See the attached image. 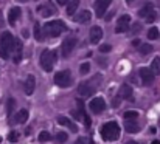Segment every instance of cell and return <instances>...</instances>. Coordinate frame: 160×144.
Wrapping results in <instances>:
<instances>
[{
  "label": "cell",
  "instance_id": "obj_1",
  "mask_svg": "<svg viewBox=\"0 0 160 144\" xmlns=\"http://www.w3.org/2000/svg\"><path fill=\"white\" fill-rule=\"evenodd\" d=\"M12 47H14V37L11 33L5 31L0 36V57L2 59H8L12 53Z\"/></svg>",
  "mask_w": 160,
  "mask_h": 144
},
{
  "label": "cell",
  "instance_id": "obj_2",
  "mask_svg": "<svg viewBox=\"0 0 160 144\" xmlns=\"http://www.w3.org/2000/svg\"><path fill=\"white\" fill-rule=\"evenodd\" d=\"M101 137L104 141H117L120 138V126L115 121L106 122L101 127Z\"/></svg>",
  "mask_w": 160,
  "mask_h": 144
},
{
  "label": "cell",
  "instance_id": "obj_3",
  "mask_svg": "<svg viewBox=\"0 0 160 144\" xmlns=\"http://www.w3.org/2000/svg\"><path fill=\"white\" fill-rule=\"evenodd\" d=\"M67 28H65V25H64L62 20H50L44 26V31H45V36L47 37H58Z\"/></svg>",
  "mask_w": 160,
  "mask_h": 144
},
{
  "label": "cell",
  "instance_id": "obj_4",
  "mask_svg": "<svg viewBox=\"0 0 160 144\" xmlns=\"http://www.w3.org/2000/svg\"><path fill=\"white\" fill-rule=\"evenodd\" d=\"M54 59H56V54L53 51H48V50H44L42 54H41V67L44 71H52L53 70V64Z\"/></svg>",
  "mask_w": 160,
  "mask_h": 144
},
{
  "label": "cell",
  "instance_id": "obj_5",
  "mask_svg": "<svg viewBox=\"0 0 160 144\" xmlns=\"http://www.w3.org/2000/svg\"><path fill=\"white\" fill-rule=\"evenodd\" d=\"M72 74H70V71H67V70H64V71H59V73H56V76H54V84L56 85H59V87H68L70 84H72Z\"/></svg>",
  "mask_w": 160,
  "mask_h": 144
},
{
  "label": "cell",
  "instance_id": "obj_6",
  "mask_svg": "<svg viewBox=\"0 0 160 144\" xmlns=\"http://www.w3.org/2000/svg\"><path fill=\"white\" fill-rule=\"evenodd\" d=\"M131 17L128 16V14H123V16H120V19H118V22H117V28H115V33H126L131 26Z\"/></svg>",
  "mask_w": 160,
  "mask_h": 144
},
{
  "label": "cell",
  "instance_id": "obj_7",
  "mask_svg": "<svg viewBox=\"0 0 160 144\" xmlns=\"http://www.w3.org/2000/svg\"><path fill=\"white\" fill-rule=\"evenodd\" d=\"M89 107H90V110H92L93 113H101V112H104V108H106V101H104L103 98H93V99L89 102Z\"/></svg>",
  "mask_w": 160,
  "mask_h": 144
},
{
  "label": "cell",
  "instance_id": "obj_8",
  "mask_svg": "<svg viewBox=\"0 0 160 144\" xmlns=\"http://www.w3.org/2000/svg\"><path fill=\"white\" fill-rule=\"evenodd\" d=\"M75 45H76V39H75V37H67V39L62 42V48H61L62 56H64V57H68V56L72 54Z\"/></svg>",
  "mask_w": 160,
  "mask_h": 144
},
{
  "label": "cell",
  "instance_id": "obj_9",
  "mask_svg": "<svg viewBox=\"0 0 160 144\" xmlns=\"http://www.w3.org/2000/svg\"><path fill=\"white\" fill-rule=\"evenodd\" d=\"M140 78H142L145 85H151L154 82V79H156V74L151 71V68L143 67V68H140Z\"/></svg>",
  "mask_w": 160,
  "mask_h": 144
},
{
  "label": "cell",
  "instance_id": "obj_10",
  "mask_svg": "<svg viewBox=\"0 0 160 144\" xmlns=\"http://www.w3.org/2000/svg\"><path fill=\"white\" fill-rule=\"evenodd\" d=\"M112 3V0H95V12H97V17H103L104 12L107 11L109 5Z\"/></svg>",
  "mask_w": 160,
  "mask_h": 144
},
{
  "label": "cell",
  "instance_id": "obj_11",
  "mask_svg": "<svg viewBox=\"0 0 160 144\" xmlns=\"http://www.w3.org/2000/svg\"><path fill=\"white\" fill-rule=\"evenodd\" d=\"M93 92H95V87L92 84H89V82L79 84V87H78V93L82 96V98H87V96L93 95Z\"/></svg>",
  "mask_w": 160,
  "mask_h": 144
},
{
  "label": "cell",
  "instance_id": "obj_12",
  "mask_svg": "<svg viewBox=\"0 0 160 144\" xmlns=\"http://www.w3.org/2000/svg\"><path fill=\"white\" fill-rule=\"evenodd\" d=\"M34 87H36V79H34L33 74H28L27 79H25V93L27 95H33Z\"/></svg>",
  "mask_w": 160,
  "mask_h": 144
},
{
  "label": "cell",
  "instance_id": "obj_13",
  "mask_svg": "<svg viewBox=\"0 0 160 144\" xmlns=\"http://www.w3.org/2000/svg\"><path fill=\"white\" fill-rule=\"evenodd\" d=\"M101 37H103V30L100 26H93L90 30V42L92 44H98L101 41Z\"/></svg>",
  "mask_w": 160,
  "mask_h": 144
},
{
  "label": "cell",
  "instance_id": "obj_14",
  "mask_svg": "<svg viewBox=\"0 0 160 144\" xmlns=\"http://www.w3.org/2000/svg\"><path fill=\"white\" fill-rule=\"evenodd\" d=\"M124 130L128 133H137L140 130V126L135 122V119H126L124 122Z\"/></svg>",
  "mask_w": 160,
  "mask_h": 144
},
{
  "label": "cell",
  "instance_id": "obj_15",
  "mask_svg": "<svg viewBox=\"0 0 160 144\" xmlns=\"http://www.w3.org/2000/svg\"><path fill=\"white\" fill-rule=\"evenodd\" d=\"M22 42L14 39V47H12V53H14V62H20L22 59Z\"/></svg>",
  "mask_w": 160,
  "mask_h": 144
},
{
  "label": "cell",
  "instance_id": "obj_16",
  "mask_svg": "<svg viewBox=\"0 0 160 144\" xmlns=\"http://www.w3.org/2000/svg\"><path fill=\"white\" fill-rule=\"evenodd\" d=\"M39 12L44 16V17H50L56 12V8H54L52 3H45V6H39Z\"/></svg>",
  "mask_w": 160,
  "mask_h": 144
},
{
  "label": "cell",
  "instance_id": "obj_17",
  "mask_svg": "<svg viewBox=\"0 0 160 144\" xmlns=\"http://www.w3.org/2000/svg\"><path fill=\"white\" fill-rule=\"evenodd\" d=\"M120 98L131 101V99H132V87L128 85V84H123L121 89H120Z\"/></svg>",
  "mask_w": 160,
  "mask_h": 144
},
{
  "label": "cell",
  "instance_id": "obj_18",
  "mask_svg": "<svg viewBox=\"0 0 160 144\" xmlns=\"http://www.w3.org/2000/svg\"><path fill=\"white\" fill-rule=\"evenodd\" d=\"M20 14H22L20 8H17V6L11 8V11H9V16H8V20H9V23H11V25H14V23H16V20L20 17Z\"/></svg>",
  "mask_w": 160,
  "mask_h": 144
},
{
  "label": "cell",
  "instance_id": "obj_19",
  "mask_svg": "<svg viewBox=\"0 0 160 144\" xmlns=\"http://www.w3.org/2000/svg\"><path fill=\"white\" fill-rule=\"evenodd\" d=\"M90 19H92V14H90V11H87V9H84L82 12H79V14L75 17V20H76L78 23H87Z\"/></svg>",
  "mask_w": 160,
  "mask_h": 144
},
{
  "label": "cell",
  "instance_id": "obj_20",
  "mask_svg": "<svg viewBox=\"0 0 160 144\" xmlns=\"http://www.w3.org/2000/svg\"><path fill=\"white\" fill-rule=\"evenodd\" d=\"M152 11H154V6H152V3H148V5H145V6H143V8L138 11V16H140V17H143V19H146V17H148V16H149Z\"/></svg>",
  "mask_w": 160,
  "mask_h": 144
},
{
  "label": "cell",
  "instance_id": "obj_21",
  "mask_svg": "<svg viewBox=\"0 0 160 144\" xmlns=\"http://www.w3.org/2000/svg\"><path fill=\"white\" fill-rule=\"evenodd\" d=\"M27 119H28V112H27V110L17 112V115H16V118H14V121H16L17 124H23Z\"/></svg>",
  "mask_w": 160,
  "mask_h": 144
},
{
  "label": "cell",
  "instance_id": "obj_22",
  "mask_svg": "<svg viewBox=\"0 0 160 144\" xmlns=\"http://www.w3.org/2000/svg\"><path fill=\"white\" fill-rule=\"evenodd\" d=\"M78 6H79V2H78V0H73V2H70V5L67 6V14H68V16H73V14L76 12Z\"/></svg>",
  "mask_w": 160,
  "mask_h": 144
},
{
  "label": "cell",
  "instance_id": "obj_23",
  "mask_svg": "<svg viewBox=\"0 0 160 144\" xmlns=\"http://www.w3.org/2000/svg\"><path fill=\"white\" fill-rule=\"evenodd\" d=\"M34 37H36V41H39V42H42V39H44V36H42V28H41L39 23L34 25Z\"/></svg>",
  "mask_w": 160,
  "mask_h": 144
},
{
  "label": "cell",
  "instance_id": "obj_24",
  "mask_svg": "<svg viewBox=\"0 0 160 144\" xmlns=\"http://www.w3.org/2000/svg\"><path fill=\"white\" fill-rule=\"evenodd\" d=\"M151 71H152L154 74H156V73H160V57H154V59H152Z\"/></svg>",
  "mask_w": 160,
  "mask_h": 144
},
{
  "label": "cell",
  "instance_id": "obj_25",
  "mask_svg": "<svg viewBox=\"0 0 160 144\" xmlns=\"http://www.w3.org/2000/svg\"><path fill=\"white\" fill-rule=\"evenodd\" d=\"M151 51H152V45H149V44H143L140 47V54L142 56H148Z\"/></svg>",
  "mask_w": 160,
  "mask_h": 144
},
{
  "label": "cell",
  "instance_id": "obj_26",
  "mask_svg": "<svg viewBox=\"0 0 160 144\" xmlns=\"http://www.w3.org/2000/svg\"><path fill=\"white\" fill-rule=\"evenodd\" d=\"M67 140H68V137H67L65 132H58V133H56V141H58V143L64 144Z\"/></svg>",
  "mask_w": 160,
  "mask_h": 144
},
{
  "label": "cell",
  "instance_id": "obj_27",
  "mask_svg": "<svg viewBox=\"0 0 160 144\" xmlns=\"http://www.w3.org/2000/svg\"><path fill=\"white\" fill-rule=\"evenodd\" d=\"M159 37V30L154 26V28H149V31H148V39H151V41H154V39H157Z\"/></svg>",
  "mask_w": 160,
  "mask_h": 144
},
{
  "label": "cell",
  "instance_id": "obj_28",
  "mask_svg": "<svg viewBox=\"0 0 160 144\" xmlns=\"http://www.w3.org/2000/svg\"><path fill=\"white\" fill-rule=\"evenodd\" d=\"M50 140H52V135H50L48 132L44 130V132L39 133V141H41V143H47V141H50Z\"/></svg>",
  "mask_w": 160,
  "mask_h": 144
},
{
  "label": "cell",
  "instance_id": "obj_29",
  "mask_svg": "<svg viewBox=\"0 0 160 144\" xmlns=\"http://www.w3.org/2000/svg\"><path fill=\"white\" fill-rule=\"evenodd\" d=\"M89 71H90V64H89V62L81 64V67H79V73H81V74H87Z\"/></svg>",
  "mask_w": 160,
  "mask_h": 144
},
{
  "label": "cell",
  "instance_id": "obj_30",
  "mask_svg": "<svg viewBox=\"0 0 160 144\" xmlns=\"http://www.w3.org/2000/svg\"><path fill=\"white\" fill-rule=\"evenodd\" d=\"M14 105H16V101H14L12 98H9V99H8V104H6L8 115H11V113H12V108H14Z\"/></svg>",
  "mask_w": 160,
  "mask_h": 144
},
{
  "label": "cell",
  "instance_id": "obj_31",
  "mask_svg": "<svg viewBox=\"0 0 160 144\" xmlns=\"http://www.w3.org/2000/svg\"><path fill=\"white\" fill-rule=\"evenodd\" d=\"M8 141H9V143H17V141H19V133H17V132H11V133L8 135Z\"/></svg>",
  "mask_w": 160,
  "mask_h": 144
},
{
  "label": "cell",
  "instance_id": "obj_32",
  "mask_svg": "<svg viewBox=\"0 0 160 144\" xmlns=\"http://www.w3.org/2000/svg\"><path fill=\"white\" fill-rule=\"evenodd\" d=\"M58 124H61V126H67V127H68L70 119H68V118H65V116H59V118H58Z\"/></svg>",
  "mask_w": 160,
  "mask_h": 144
},
{
  "label": "cell",
  "instance_id": "obj_33",
  "mask_svg": "<svg viewBox=\"0 0 160 144\" xmlns=\"http://www.w3.org/2000/svg\"><path fill=\"white\" fill-rule=\"evenodd\" d=\"M137 115H138L137 112H134V110L131 112V110H129V112H126V113H124V118H126V119H135V118H137Z\"/></svg>",
  "mask_w": 160,
  "mask_h": 144
},
{
  "label": "cell",
  "instance_id": "obj_34",
  "mask_svg": "<svg viewBox=\"0 0 160 144\" xmlns=\"http://www.w3.org/2000/svg\"><path fill=\"white\" fill-rule=\"evenodd\" d=\"M70 115H72V116H73L75 119H78V121L84 118V115H82V113H81L79 110H72V113H70Z\"/></svg>",
  "mask_w": 160,
  "mask_h": 144
},
{
  "label": "cell",
  "instance_id": "obj_35",
  "mask_svg": "<svg viewBox=\"0 0 160 144\" xmlns=\"http://www.w3.org/2000/svg\"><path fill=\"white\" fill-rule=\"evenodd\" d=\"M156 19H157V14H156V12L152 11V12H151V14H149V16H148V17L145 19V20H146V22H149V23H152V22L156 20Z\"/></svg>",
  "mask_w": 160,
  "mask_h": 144
},
{
  "label": "cell",
  "instance_id": "obj_36",
  "mask_svg": "<svg viewBox=\"0 0 160 144\" xmlns=\"http://www.w3.org/2000/svg\"><path fill=\"white\" fill-rule=\"evenodd\" d=\"M110 50H112V47H110L109 44H104V45L100 47V53H109Z\"/></svg>",
  "mask_w": 160,
  "mask_h": 144
},
{
  "label": "cell",
  "instance_id": "obj_37",
  "mask_svg": "<svg viewBox=\"0 0 160 144\" xmlns=\"http://www.w3.org/2000/svg\"><path fill=\"white\" fill-rule=\"evenodd\" d=\"M140 31H142V25H140V23H134V30H132V33L137 34V33H140Z\"/></svg>",
  "mask_w": 160,
  "mask_h": 144
},
{
  "label": "cell",
  "instance_id": "obj_38",
  "mask_svg": "<svg viewBox=\"0 0 160 144\" xmlns=\"http://www.w3.org/2000/svg\"><path fill=\"white\" fill-rule=\"evenodd\" d=\"M68 129H70L72 132H75V133L78 132V126H76V124H73V122H70V124H68Z\"/></svg>",
  "mask_w": 160,
  "mask_h": 144
},
{
  "label": "cell",
  "instance_id": "obj_39",
  "mask_svg": "<svg viewBox=\"0 0 160 144\" xmlns=\"http://www.w3.org/2000/svg\"><path fill=\"white\" fill-rule=\"evenodd\" d=\"M54 2H56L58 5H67V3H68V0H54Z\"/></svg>",
  "mask_w": 160,
  "mask_h": 144
},
{
  "label": "cell",
  "instance_id": "obj_40",
  "mask_svg": "<svg viewBox=\"0 0 160 144\" xmlns=\"http://www.w3.org/2000/svg\"><path fill=\"white\" fill-rule=\"evenodd\" d=\"M98 64H101V67H106V65H107V62L104 60V59H101V57L98 59Z\"/></svg>",
  "mask_w": 160,
  "mask_h": 144
},
{
  "label": "cell",
  "instance_id": "obj_41",
  "mask_svg": "<svg viewBox=\"0 0 160 144\" xmlns=\"http://www.w3.org/2000/svg\"><path fill=\"white\" fill-rule=\"evenodd\" d=\"M112 16H113V12H110V14H107V16H106V20H110V19H112Z\"/></svg>",
  "mask_w": 160,
  "mask_h": 144
},
{
  "label": "cell",
  "instance_id": "obj_42",
  "mask_svg": "<svg viewBox=\"0 0 160 144\" xmlns=\"http://www.w3.org/2000/svg\"><path fill=\"white\" fill-rule=\"evenodd\" d=\"M140 42H138V39H135V41H132V45H138Z\"/></svg>",
  "mask_w": 160,
  "mask_h": 144
},
{
  "label": "cell",
  "instance_id": "obj_43",
  "mask_svg": "<svg viewBox=\"0 0 160 144\" xmlns=\"http://www.w3.org/2000/svg\"><path fill=\"white\" fill-rule=\"evenodd\" d=\"M151 144H160V141H159V140H154V141H152Z\"/></svg>",
  "mask_w": 160,
  "mask_h": 144
},
{
  "label": "cell",
  "instance_id": "obj_44",
  "mask_svg": "<svg viewBox=\"0 0 160 144\" xmlns=\"http://www.w3.org/2000/svg\"><path fill=\"white\" fill-rule=\"evenodd\" d=\"M126 144H137L135 141H129V143H126Z\"/></svg>",
  "mask_w": 160,
  "mask_h": 144
},
{
  "label": "cell",
  "instance_id": "obj_45",
  "mask_svg": "<svg viewBox=\"0 0 160 144\" xmlns=\"http://www.w3.org/2000/svg\"><path fill=\"white\" fill-rule=\"evenodd\" d=\"M126 2H128V3H131V2H132V0H126Z\"/></svg>",
  "mask_w": 160,
  "mask_h": 144
},
{
  "label": "cell",
  "instance_id": "obj_46",
  "mask_svg": "<svg viewBox=\"0 0 160 144\" xmlns=\"http://www.w3.org/2000/svg\"><path fill=\"white\" fill-rule=\"evenodd\" d=\"M19 2H27V0H19Z\"/></svg>",
  "mask_w": 160,
  "mask_h": 144
}]
</instances>
